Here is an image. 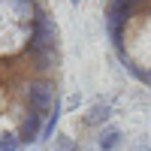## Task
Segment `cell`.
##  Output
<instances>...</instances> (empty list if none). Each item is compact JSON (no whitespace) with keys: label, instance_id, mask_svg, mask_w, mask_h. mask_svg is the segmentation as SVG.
Masks as SVG:
<instances>
[{"label":"cell","instance_id":"2","mask_svg":"<svg viewBox=\"0 0 151 151\" xmlns=\"http://www.w3.org/2000/svg\"><path fill=\"white\" fill-rule=\"evenodd\" d=\"M103 27L118 64L151 88V0H103Z\"/></svg>","mask_w":151,"mask_h":151},{"label":"cell","instance_id":"5","mask_svg":"<svg viewBox=\"0 0 151 151\" xmlns=\"http://www.w3.org/2000/svg\"><path fill=\"white\" fill-rule=\"evenodd\" d=\"M133 151H151V148H148V145H136Z\"/></svg>","mask_w":151,"mask_h":151},{"label":"cell","instance_id":"3","mask_svg":"<svg viewBox=\"0 0 151 151\" xmlns=\"http://www.w3.org/2000/svg\"><path fill=\"white\" fill-rule=\"evenodd\" d=\"M121 142H124V139H121V130H118V127H106L103 133H100V142H97V145H100V151H118Z\"/></svg>","mask_w":151,"mask_h":151},{"label":"cell","instance_id":"4","mask_svg":"<svg viewBox=\"0 0 151 151\" xmlns=\"http://www.w3.org/2000/svg\"><path fill=\"white\" fill-rule=\"evenodd\" d=\"M55 151H76V142L60 133V136H55Z\"/></svg>","mask_w":151,"mask_h":151},{"label":"cell","instance_id":"1","mask_svg":"<svg viewBox=\"0 0 151 151\" xmlns=\"http://www.w3.org/2000/svg\"><path fill=\"white\" fill-rule=\"evenodd\" d=\"M64 109V40L48 0H0V151L55 133Z\"/></svg>","mask_w":151,"mask_h":151}]
</instances>
